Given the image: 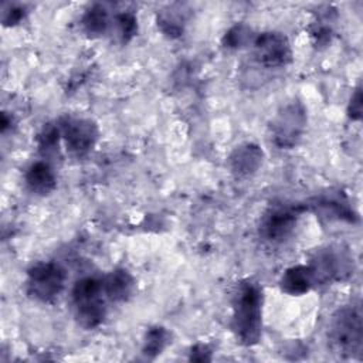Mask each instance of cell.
I'll return each mask as SVG.
<instances>
[{
    "label": "cell",
    "instance_id": "obj_1",
    "mask_svg": "<svg viewBox=\"0 0 363 363\" xmlns=\"http://www.w3.org/2000/svg\"><path fill=\"white\" fill-rule=\"evenodd\" d=\"M231 329L244 346L257 345L262 332V289L254 281L238 284L233 298Z\"/></svg>",
    "mask_w": 363,
    "mask_h": 363
},
{
    "label": "cell",
    "instance_id": "obj_2",
    "mask_svg": "<svg viewBox=\"0 0 363 363\" xmlns=\"http://www.w3.org/2000/svg\"><path fill=\"white\" fill-rule=\"evenodd\" d=\"M106 295L102 279L84 277L78 279L71 291L74 316L84 329L98 328L106 316Z\"/></svg>",
    "mask_w": 363,
    "mask_h": 363
},
{
    "label": "cell",
    "instance_id": "obj_3",
    "mask_svg": "<svg viewBox=\"0 0 363 363\" xmlns=\"http://www.w3.org/2000/svg\"><path fill=\"white\" fill-rule=\"evenodd\" d=\"M329 342L333 350L345 357L360 356L363 325L359 305L342 306L335 312L329 325Z\"/></svg>",
    "mask_w": 363,
    "mask_h": 363
},
{
    "label": "cell",
    "instance_id": "obj_4",
    "mask_svg": "<svg viewBox=\"0 0 363 363\" xmlns=\"http://www.w3.org/2000/svg\"><path fill=\"white\" fill-rule=\"evenodd\" d=\"M306 109L299 101L284 105L272 119L271 139L279 149H291L298 145L306 129Z\"/></svg>",
    "mask_w": 363,
    "mask_h": 363
},
{
    "label": "cell",
    "instance_id": "obj_5",
    "mask_svg": "<svg viewBox=\"0 0 363 363\" xmlns=\"http://www.w3.org/2000/svg\"><path fill=\"white\" fill-rule=\"evenodd\" d=\"M67 274L64 268L52 261H41L27 271V292L37 301L51 302L64 289Z\"/></svg>",
    "mask_w": 363,
    "mask_h": 363
},
{
    "label": "cell",
    "instance_id": "obj_6",
    "mask_svg": "<svg viewBox=\"0 0 363 363\" xmlns=\"http://www.w3.org/2000/svg\"><path fill=\"white\" fill-rule=\"evenodd\" d=\"M58 128L67 150L75 156L86 155L99 136L96 123L88 118L64 116L58 121Z\"/></svg>",
    "mask_w": 363,
    "mask_h": 363
},
{
    "label": "cell",
    "instance_id": "obj_7",
    "mask_svg": "<svg viewBox=\"0 0 363 363\" xmlns=\"http://www.w3.org/2000/svg\"><path fill=\"white\" fill-rule=\"evenodd\" d=\"M254 58L265 68L285 67L292 61V48L285 34L279 31H264L252 40Z\"/></svg>",
    "mask_w": 363,
    "mask_h": 363
},
{
    "label": "cell",
    "instance_id": "obj_8",
    "mask_svg": "<svg viewBox=\"0 0 363 363\" xmlns=\"http://www.w3.org/2000/svg\"><path fill=\"white\" fill-rule=\"evenodd\" d=\"M301 214V208L279 206L271 208L261 221L259 234L261 237L272 244H278L285 241L298 223Z\"/></svg>",
    "mask_w": 363,
    "mask_h": 363
},
{
    "label": "cell",
    "instance_id": "obj_9",
    "mask_svg": "<svg viewBox=\"0 0 363 363\" xmlns=\"http://www.w3.org/2000/svg\"><path fill=\"white\" fill-rule=\"evenodd\" d=\"M315 285L339 281L349 272V258L340 250L326 248L316 252L309 264Z\"/></svg>",
    "mask_w": 363,
    "mask_h": 363
},
{
    "label": "cell",
    "instance_id": "obj_10",
    "mask_svg": "<svg viewBox=\"0 0 363 363\" xmlns=\"http://www.w3.org/2000/svg\"><path fill=\"white\" fill-rule=\"evenodd\" d=\"M264 152L255 143H242L237 146L228 157L230 169L237 176H248L255 173L262 164Z\"/></svg>",
    "mask_w": 363,
    "mask_h": 363
},
{
    "label": "cell",
    "instance_id": "obj_11",
    "mask_svg": "<svg viewBox=\"0 0 363 363\" xmlns=\"http://www.w3.org/2000/svg\"><path fill=\"white\" fill-rule=\"evenodd\" d=\"M28 190L37 196H48L57 187V176L48 162L40 160L30 164L24 174Z\"/></svg>",
    "mask_w": 363,
    "mask_h": 363
},
{
    "label": "cell",
    "instance_id": "obj_12",
    "mask_svg": "<svg viewBox=\"0 0 363 363\" xmlns=\"http://www.w3.org/2000/svg\"><path fill=\"white\" fill-rule=\"evenodd\" d=\"M102 285L108 301L125 302L135 291V279L129 271L123 268H116L108 272L102 278Z\"/></svg>",
    "mask_w": 363,
    "mask_h": 363
},
{
    "label": "cell",
    "instance_id": "obj_13",
    "mask_svg": "<svg viewBox=\"0 0 363 363\" xmlns=\"http://www.w3.org/2000/svg\"><path fill=\"white\" fill-rule=\"evenodd\" d=\"M315 286V279L309 265H294L288 268L281 279L279 288L291 296H301Z\"/></svg>",
    "mask_w": 363,
    "mask_h": 363
},
{
    "label": "cell",
    "instance_id": "obj_14",
    "mask_svg": "<svg viewBox=\"0 0 363 363\" xmlns=\"http://www.w3.org/2000/svg\"><path fill=\"white\" fill-rule=\"evenodd\" d=\"M108 26H109L108 10L99 3L89 6L81 17V27L88 37H98L104 34Z\"/></svg>",
    "mask_w": 363,
    "mask_h": 363
},
{
    "label": "cell",
    "instance_id": "obj_15",
    "mask_svg": "<svg viewBox=\"0 0 363 363\" xmlns=\"http://www.w3.org/2000/svg\"><path fill=\"white\" fill-rule=\"evenodd\" d=\"M156 23L164 35L179 37L183 33L184 16H183V11L170 7L167 10H162L160 13H157Z\"/></svg>",
    "mask_w": 363,
    "mask_h": 363
},
{
    "label": "cell",
    "instance_id": "obj_16",
    "mask_svg": "<svg viewBox=\"0 0 363 363\" xmlns=\"http://www.w3.org/2000/svg\"><path fill=\"white\" fill-rule=\"evenodd\" d=\"M169 337H170V335L163 326L150 328L145 335L142 353L146 357H152V359L156 357L157 354L162 353V350L169 343Z\"/></svg>",
    "mask_w": 363,
    "mask_h": 363
},
{
    "label": "cell",
    "instance_id": "obj_17",
    "mask_svg": "<svg viewBox=\"0 0 363 363\" xmlns=\"http://www.w3.org/2000/svg\"><path fill=\"white\" fill-rule=\"evenodd\" d=\"M60 138H61V133H60L58 123L57 125H54V123L44 125V128L40 130V133L37 136V143H38L40 152L47 156L57 152Z\"/></svg>",
    "mask_w": 363,
    "mask_h": 363
},
{
    "label": "cell",
    "instance_id": "obj_18",
    "mask_svg": "<svg viewBox=\"0 0 363 363\" xmlns=\"http://www.w3.org/2000/svg\"><path fill=\"white\" fill-rule=\"evenodd\" d=\"M115 24L121 43H129L138 34V18L130 11H122L116 14Z\"/></svg>",
    "mask_w": 363,
    "mask_h": 363
},
{
    "label": "cell",
    "instance_id": "obj_19",
    "mask_svg": "<svg viewBox=\"0 0 363 363\" xmlns=\"http://www.w3.org/2000/svg\"><path fill=\"white\" fill-rule=\"evenodd\" d=\"M251 40V28L245 24L233 26L223 37V44L227 48H238Z\"/></svg>",
    "mask_w": 363,
    "mask_h": 363
},
{
    "label": "cell",
    "instance_id": "obj_20",
    "mask_svg": "<svg viewBox=\"0 0 363 363\" xmlns=\"http://www.w3.org/2000/svg\"><path fill=\"white\" fill-rule=\"evenodd\" d=\"M26 16V11H24V7L18 6V4H10L7 9H4L3 11V17H1V21L4 26H16Z\"/></svg>",
    "mask_w": 363,
    "mask_h": 363
},
{
    "label": "cell",
    "instance_id": "obj_21",
    "mask_svg": "<svg viewBox=\"0 0 363 363\" xmlns=\"http://www.w3.org/2000/svg\"><path fill=\"white\" fill-rule=\"evenodd\" d=\"M347 115L352 121H359L362 118V89L357 86L350 98L349 106H347Z\"/></svg>",
    "mask_w": 363,
    "mask_h": 363
},
{
    "label": "cell",
    "instance_id": "obj_22",
    "mask_svg": "<svg viewBox=\"0 0 363 363\" xmlns=\"http://www.w3.org/2000/svg\"><path fill=\"white\" fill-rule=\"evenodd\" d=\"M211 350L206 345H196L190 350V359L196 362H207L211 360Z\"/></svg>",
    "mask_w": 363,
    "mask_h": 363
}]
</instances>
